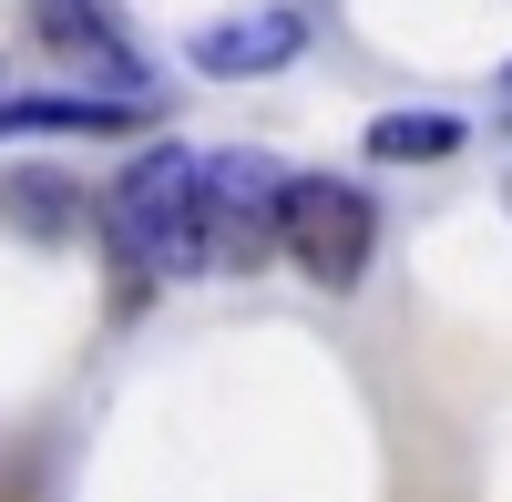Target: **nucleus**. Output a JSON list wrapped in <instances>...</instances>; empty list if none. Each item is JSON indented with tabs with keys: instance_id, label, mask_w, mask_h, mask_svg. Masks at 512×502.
I'll return each instance as SVG.
<instances>
[{
	"instance_id": "obj_1",
	"label": "nucleus",
	"mask_w": 512,
	"mask_h": 502,
	"mask_svg": "<svg viewBox=\"0 0 512 502\" xmlns=\"http://www.w3.org/2000/svg\"><path fill=\"white\" fill-rule=\"evenodd\" d=\"M103 246L134 277H216L205 267V154L195 144H154L103 185Z\"/></svg>"
},
{
	"instance_id": "obj_3",
	"label": "nucleus",
	"mask_w": 512,
	"mask_h": 502,
	"mask_svg": "<svg viewBox=\"0 0 512 502\" xmlns=\"http://www.w3.org/2000/svg\"><path fill=\"white\" fill-rule=\"evenodd\" d=\"M369 236H379V216H369L359 185L297 175V195H287V267H297V277L359 287V277H369Z\"/></svg>"
},
{
	"instance_id": "obj_7",
	"label": "nucleus",
	"mask_w": 512,
	"mask_h": 502,
	"mask_svg": "<svg viewBox=\"0 0 512 502\" xmlns=\"http://www.w3.org/2000/svg\"><path fill=\"white\" fill-rule=\"evenodd\" d=\"M451 144H461V123H451V113H379V123H369V154H379V164L451 154Z\"/></svg>"
},
{
	"instance_id": "obj_2",
	"label": "nucleus",
	"mask_w": 512,
	"mask_h": 502,
	"mask_svg": "<svg viewBox=\"0 0 512 502\" xmlns=\"http://www.w3.org/2000/svg\"><path fill=\"white\" fill-rule=\"evenodd\" d=\"M287 195L297 175L277 154H205V267L236 277L267 246H287Z\"/></svg>"
},
{
	"instance_id": "obj_6",
	"label": "nucleus",
	"mask_w": 512,
	"mask_h": 502,
	"mask_svg": "<svg viewBox=\"0 0 512 502\" xmlns=\"http://www.w3.org/2000/svg\"><path fill=\"white\" fill-rule=\"evenodd\" d=\"M31 11H41V41H52V52H82V62H103V72H134L93 0H31Z\"/></svg>"
},
{
	"instance_id": "obj_5",
	"label": "nucleus",
	"mask_w": 512,
	"mask_h": 502,
	"mask_svg": "<svg viewBox=\"0 0 512 502\" xmlns=\"http://www.w3.org/2000/svg\"><path fill=\"white\" fill-rule=\"evenodd\" d=\"M144 103H93V93H21L0 103V144L11 134H123Z\"/></svg>"
},
{
	"instance_id": "obj_8",
	"label": "nucleus",
	"mask_w": 512,
	"mask_h": 502,
	"mask_svg": "<svg viewBox=\"0 0 512 502\" xmlns=\"http://www.w3.org/2000/svg\"><path fill=\"white\" fill-rule=\"evenodd\" d=\"M502 82H512V72H502Z\"/></svg>"
},
{
	"instance_id": "obj_4",
	"label": "nucleus",
	"mask_w": 512,
	"mask_h": 502,
	"mask_svg": "<svg viewBox=\"0 0 512 502\" xmlns=\"http://www.w3.org/2000/svg\"><path fill=\"white\" fill-rule=\"evenodd\" d=\"M185 52H195V72H216V82H256V72H287L297 52H308V21H297L287 0H256V11L205 21Z\"/></svg>"
}]
</instances>
